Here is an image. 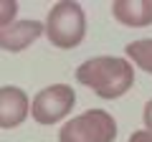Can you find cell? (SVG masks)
I'll use <instances>...</instances> for the list:
<instances>
[{
    "label": "cell",
    "instance_id": "obj_1",
    "mask_svg": "<svg viewBox=\"0 0 152 142\" xmlns=\"http://www.w3.org/2000/svg\"><path fill=\"white\" fill-rule=\"evenodd\" d=\"M76 81L102 99H119L134 84V66L122 56H94L79 64Z\"/></svg>",
    "mask_w": 152,
    "mask_h": 142
},
{
    "label": "cell",
    "instance_id": "obj_2",
    "mask_svg": "<svg viewBox=\"0 0 152 142\" xmlns=\"http://www.w3.org/2000/svg\"><path fill=\"white\" fill-rule=\"evenodd\" d=\"M43 33L48 36V41L56 48H64V51L76 48L86 36V13H84V8L79 3H71V0L56 3L46 15Z\"/></svg>",
    "mask_w": 152,
    "mask_h": 142
},
{
    "label": "cell",
    "instance_id": "obj_3",
    "mask_svg": "<svg viewBox=\"0 0 152 142\" xmlns=\"http://www.w3.org/2000/svg\"><path fill=\"white\" fill-rule=\"evenodd\" d=\"M117 122L104 109H86L58 130V142H114Z\"/></svg>",
    "mask_w": 152,
    "mask_h": 142
},
{
    "label": "cell",
    "instance_id": "obj_4",
    "mask_svg": "<svg viewBox=\"0 0 152 142\" xmlns=\"http://www.w3.org/2000/svg\"><path fill=\"white\" fill-rule=\"evenodd\" d=\"M76 104V91L69 84H51L41 89L31 102V117L36 124H56L71 114Z\"/></svg>",
    "mask_w": 152,
    "mask_h": 142
},
{
    "label": "cell",
    "instance_id": "obj_5",
    "mask_svg": "<svg viewBox=\"0 0 152 142\" xmlns=\"http://www.w3.org/2000/svg\"><path fill=\"white\" fill-rule=\"evenodd\" d=\"M31 114V99L15 84L0 86V130H15Z\"/></svg>",
    "mask_w": 152,
    "mask_h": 142
},
{
    "label": "cell",
    "instance_id": "obj_6",
    "mask_svg": "<svg viewBox=\"0 0 152 142\" xmlns=\"http://www.w3.org/2000/svg\"><path fill=\"white\" fill-rule=\"evenodd\" d=\"M43 33V23L38 20H15L10 26L0 28V48L10 51V53H20L28 46H33Z\"/></svg>",
    "mask_w": 152,
    "mask_h": 142
},
{
    "label": "cell",
    "instance_id": "obj_7",
    "mask_svg": "<svg viewBox=\"0 0 152 142\" xmlns=\"http://www.w3.org/2000/svg\"><path fill=\"white\" fill-rule=\"evenodd\" d=\"M112 15L127 28L152 26V0H114Z\"/></svg>",
    "mask_w": 152,
    "mask_h": 142
},
{
    "label": "cell",
    "instance_id": "obj_8",
    "mask_svg": "<svg viewBox=\"0 0 152 142\" xmlns=\"http://www.w3.org/2000/svg\"><path fill=\"white\" fill-rule=\"evenodd\" d=\"M124 53L129 59V64L147 74H152V38H140V41H132V43L124 46Z\"/></svg>",
    "mask_w": 152,
    "mask_h": 142
},
{
    "label": "cell",
    "instance_id": "obj_9",
    "mask_svg": "<svg viewBox=\"0 0 152 142\" xmlns=\"http://www.w3.org/2000/svg\"><path fill=\"white\" fill-rule=\"evenodd\" d=\"M15 15H18V3L15 0H0V28L15 23Z\"/></svg>",
    "mask_w": 152,
    "mask_h": 142
},
{
    "label": "cell",
    "instance_id": "obj_10",
    "mask_svg": "<svg viewBox=\"0 0 152 142\" xmlns=\"http://www.w3.org/2000/svg\"><path fill=\"white\" fill-rule=\"evenodd\" d=\"M129 142H152V132L147 130H137L129 135Z\"/></svg>",
    "mask_w": 152,
    "mask_h": 142
},
{
    "label": "cell",
    "instance_id": "obj_11",
    "mask_svg": "<svg viewBox=\"0 0 152 142\" xmlns=\"http://www.w3.org/2000/svg\"><path fill=\"white\" fill-rule=\"evenodd\" d=\"M142 122H145L147 132H152V99L145 104V112H142Z\"/></svg>",
    "mask_w": 152,
    "mask_h": 142
}]
</instances>
